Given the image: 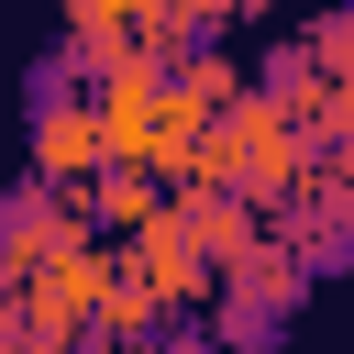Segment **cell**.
Instances as JSON below:
<instances>
[{
    "instance_id": "6da1fadb",
    "label": "cell",
    "mask_w": 354,
    "mask_h": 354,
    "mask_svg": "<svg viewBox=\"0 0 354 354\" xmlns=\"http://www.w3.org/2000/svg\"><path fill=\"white\" fill-rule=\"evenodd\" d=\"M299 299H310V266H299L277 232H254V243L210 277V321H199V332H210V354H266V343L299 321Z\"/></svg>"
},
{
    "instance_id": "7a4b0ae2",
    "label": "cell",
    "mask_w": 354,
    "mask_h": 354,
    "mask_svg": "<svg viewBox=\"0 0 354 354\" xmlns=\"http://www.w3.org/2000/svg\"><path fill=\"white\" fill-rule=\"evenodd\" d=\"M22 177H33V188L100 177V122H88L77 77H55V66H33V100H22Z\"/></svg>"
},
{
    "instance_id": "3957f363",
    "label": "cell",
    "mask_w": 354,
    "mask_h": 354,
    "mask_svg": "<svg viewBox=\"0 0 354 354\" xmlns=\"http://www.w3.org/2000/svg\"><path fill=\"white\" fill-rule=\"evenodd\" d=\"M266 232H277V243L310 266V288H321V277L343 266V243H354V155H321V166L266 210Z\"/></svg>"
},
{
    "instance_id": "277c9868",
    "label": "cell",
    "mask_w": 354,
    "mask_h": 354,
    "mask_svg": "<svg viewBox=\"0 0 354 354\" xmlns=\"http://www.w3.org/2000/svg\"><path fill=\"white\" fill-rule=\"evenodd\" d=\"M100 288H111V243H100V232H66V243H55V254L22 277V310H33V321L66 343V354H77V343H88V310H100Z\"/></svg>"
},
{
    "instance_id": "5b68a950",
    "label": "cell",
    "mask_w": 354,
    "mask_h": 354,
    "mask_svg": "<svg viewBox=\"0 0 354 354\" xmlns=\"http://www.w3.org/2000/svg\"><path fill=\"white\" fill-rule=\"evenodd\" d=\"M122 266L155 288V310H166V321H199V310H210V266L177 243V221H166V210H155L144 232H122Z\"/></svg>"
},
{
    "instance_id": "8992f818",
    "label": "cell",
    "mask_w": 354,
    "mask_h": 354,
    "mask_svg": "<svg viewBox=\"0 0 354 354\" xmlns=\"http://www.w3.org/2000/svg\"><path fill=\"white\" fill-rule=\"evenodd\" d=\"M66 232H77V199H66V188H33V177L0 188V288H22Z\"/></svg>"
},
{
    "instance_id": "52a82bcc",
    "label": "cell",
    "mask_w": 354,
    "mask_h": 354,
    "mask_svg": "<svg viewBox=\"0 0 354 354\" xmlns=\"http://www.w3.org/2000/svg\"><path fill=\"white\" fill-rule=\"evenodd\" d=\"M155 66H111V77H88L77 100H88V122H100V166H144V133H155Z\"/></svg>"
},
{
    "instance_id": "ba28073f",
    "label": "cell",
    "mask_w": 354,
    "mask_h": 354,
    "mask_svg": "<svg viewBox=\"0 0 354 354\" xmlns=\"http://www.w3.org/2000/svg\"><path fill=\"white\" fill-rule=\"evenodd\" d=\"M166 221H177V243H188V254H199L210 277H221V266H232V254H243V243L266 232V221H254V210H243L232 188H199V177H177V188H166Z\"/></svg>"
},
{
    "instance_id": "9c48e42d",
    "label": "cell",
    "mask_w": 354,
    "mask_h": 354,
    "mask_svg": "<svg viewBox=\"0 0 354 354\" xmlns=\"http://www.w3.org/2000/svg\"><path fill=\"white\" fill-rule=\"evenodd\" d=\"M66 199H77V232H100V243H122V232H144V221L166 210V188H155L144 166H100V177H77Z\"/></svg>"
},
{
    "instance_id": "30bf717a",
    "label": "cell",
    "mask_w": 354,
    "mask_h": 354,
    "mask_svg": "<svg viewBox=\"0 0 354 354\" xmlns=\"http://www.w3.org/2000/svg\"><path fill=\"white\" fill-rule=\"evenodd\" d=\"M299 55H310L321 77L354 88V11H310V22H299Z\"/></svg>"
},
{
    "instance_id": "8fae6325",
    "label": "cell",
    "mask_w": 354,
    "mask_h": 354,
    "mask_svg": "<svg viewBox=\"0 0 354 354\" xmlns=\"http://www.w3.org/2000/svg\"><path fill=\"white\" fill-rule=\"evenodd\" d=\"M0 354H66V343H55V332L22 310V288H0Z\"/></svg>"
},
{
    "instance_id": "7c38bea8",
    "label": "cell",
    "mask_w": 354,
    "mask_h": 354,
    "mask_svg": "<svg viewBox=\"0 0 354 354\" xmlns=\"http://www.w3.org/2000/svg\"><path fill=\"white\" fill-rule=\"evenodd\" d=\"M111 354H210V332H199V321H166L155 343H111Z\"/></svg>"
},
{
    "instance_id": "4fadbf2b",
    "label": "cell",
    "mask_w": 354,
    "mask_h": 354,
    "mask_svg": "<svg viewBox=\"0 0 354 354\" xmlns=\"http://www.w3.org/2000/svg\"><path fill=\"white\" fill-rule=\"evenodd\" d=\"M221 22H277V0H221Z\"/></svg>"
}]
</instances>
